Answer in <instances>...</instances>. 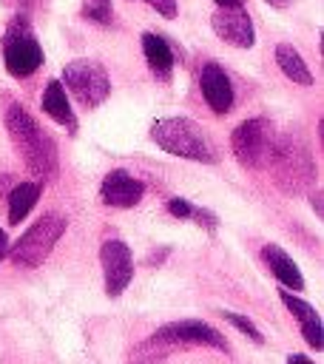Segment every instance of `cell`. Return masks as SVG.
I'll return each instance as SVG.
<instances>
[{
  "instance_id": "obj_10",
  "label": "cell",
  "mask_w": 324,
  "mask_h": 364,
  "mask_svg": "<svg viewBox=\"0 0 324 364\" xmlns=\"http://www.w3.org/2000/svg\"><path fill=\"white\" fill-rule=\"evenodd\" d=\"M145 196V182L136 179L134 173H128L125 168H114L102 176V185H99V199L102 205L108 208H134L139 205V199Z\"/></svg>"
},
{
  "instance_id": "obj_5",
  "label": "cell",
  "mask_w": 324,
  "mask_h": 364,
  "mask_svg": "<svg viewBox=\"0 0 324 364\" xmlns=\"http://www.w3.org/2000/svg\"><path fill=\"white\" fill-rule=\"evenodd\" d=\"M63 88H68L85 108H97L111 94V77L94 60H71L63 68Z\"/></svg>"
},
{
  "instance_id": "obj_3",
  "label": "cell",
  "mask_w": 324,
  "mask_h": 364,
  "mask_svg": "<svg viewBox=\"0 0 324 364\" xmlns=\"http://www.w3.org/2000/svg\"><path fill=\"white\" fill-rule=\"evenodd\" d=\"M63 233H65V216H60V213H43L14 242V247H9V256L14 259L17 267H40L51 256V250L63 239Z\"/></svg>"
},
{
  "instance_id": "obj_28",
  "label": "cell",
  "mask_w": 324,
  "mask_h": 364,
  "mask_svg": "<svg viewBox=\"0 0 324 364\" xmlns=\"http://www.w3.org/2000/svg\"><path fill=\"white\" fill-rule=\"evenodd\" d=\"M270 6H276V9H287V6H293L296 0H267Z\"/></svg>"
},
{
  "instance_id": "obj_11",
  "label": "cell",
  "mask_w": 324,
  "mask_h": 364,
  "mask_svg": "<svg viewBox=\"0 0 324 364\" xmlns=\"http://www.w3.org/2000/svg\"><path fill=\"white\" fill-rule=\"evenodd\" d=\"M210 28L233 48H250L256 43L253 20L244 9H216L210 17Z\"/></svg>"
},
{
  "instance_id": "obj_20",
  "label": "cell",
  "mask_w": 324,
  "mask_h": 364,
  "mask_svg": "<svg viewBox=\"0 0 324 364\" xmlns=\"http://www.w3.org/2000/svg\"><path fill=\"white\" fill-rule=\"evenodd\" d=\"M222 318H225L227 324H233L236 330H242V333H244L247 338H253L256 344H264V336H261V330H259V327H256V324H253V321H250L247 316H242V313H230V310H225V313H222Z\"/></svg>"
},
{
  "instance_id": "obj_6",
  "label": "cell",
  "mask_w": 324,
  "mask_h": 364,
  "mask_svg": "<svg viewBox=\"0 0 324 364\" xmlns=\"http://www.w3.org/2000/svg\"><path fill=\"white\" fill-rule=\"evenodd\" d=\"M267 162H270L279 185L287 191H296L298 185H304L313 176V162H310L307 151L293 139H273Z\"/></svg>"
},
{
  "instance_id": "obj_18",
  "label": "cell",
  "mask_w": 324,
  "mask_h": 364,
  "mask_svg": "<svg viewBox=\"0 0 324 364\" xmlns=\"http://www.w3.org/2000/svg\"><path fill=\"white\" fill-rule=\"evenodd\" d=\"M82 17L97 23V26H111L114 23V6H111V0H85Z\"/></svg>"
},
{
  "instance_id": "obj_2",
  "label": "cell",
  "mask_w": 324,
  "mask_h": 364,
  "mask_svg": "<svg viewBox=\"0 0 324 364\" xmlns=\"http://www.w3.org/2000/svg\"><path fill=\"white\" fill-rule=\"evenodd\" d=\"M151 139L162 151H168L173 156L205 162V165L219 162V151H216L210 134L199 122H193L188 117H165V119H156L151 125Z\"/></svg>"
},
{
  "instance_id": "obj_16",
  "label": "cell",
  "mask_w": 324,
  "mask_h": 364,
  "mask_svg": "<svg viewBox=\"0 0 324 364\" xmlns=\"http://www.w3.org/2000/svg\"><path fill=\"white\" fill-rule=\"evenodd\" d=\"M142 54H145L151 71H156L159 77H168L171 74V68H173V48H171V43L162 34L145 31L142 34Z\"/></svg>"
},
{
  "instance_id": "obj_25",
  "label": "cell",
  "mask_w": 324,
  "mask_h": 364,
  "mask_svg": "<svg viewBox=\"0 0 324 364\" xmlns=\"http://www.w3.org/2000/svg\"><path fill=\"white\" fill-rule=\"evenodd\" d=\"M284 364H315V361L310 355H304V353H293V355H287Z\"/></svg>"
},
{
  "instance_id": "obj_27",
  "label": "cell",
  "mask_w": 324,
  "mask_h": 364,
  "mask_svg": "<svg viewBox=\"0 0 324 364\" xmlns=\"http://www.w3.org/2000/svg\"><path fill=\"white\" fill-rule=\"evenodd\" d=\"M9 247H11V245H9V236H6V230L0 228V262L9 256Z\"/></svg>"
},
{
  "instance_id": "obj_12",
  "label": "cell",
  "mask_w": 324,
  "mask_h": 364,
  "mask_svg": "<svg viewBox=\"0 0 324 364\" xmlns=\"http://www.w3.org/2000/svg\"><path fill=\"white\" fill-rule=\"evenodd\" d=\"M199 88H202V97L207 102V108L213 114H227L233 108V82L227 77V71L219 65V63H205L202 71H199Z\"/></svg>"
},
{
  "instance_id": "obj_26",
  "label": "cell",
  "mask_w": 324,
  "mask_h": 364,
  "mask_svg": "<svg viewBox=\"0 0 324 364\" xmlns=\"http://www.w3.org/2000/svg\"><path fill=\"white\" fill-rule=\"evenodd\" d=\"M219 9H244V0H213Z\"/></svg>"
},
{
  "instance_id": "obj_15",
  "label": "cell",
  "mask_w": 324,
  "mask_h": 364,
  "mask_svg": "<svg viewBox=\"0 0 324 364\" xmlns=\"http://www.w3.org/2000/svg\"><path fill=\"white\" fill-rule=\"evenodd\" d=\"M40 193H43V182H37V179H26V182L14 185L11 193H9V213H6L9 216V225L23 222L31 213V208L37 205Z\"/></svg>"
},
{
  "instance_id": "obj_1",
  "label": "cell",
  "mask_w": 324,
  "mask_h": 364,
  "mask_svg": "<svg viewBox=\"0 0 324 364\" xmlns=\"http://www.w3.org/2000/svg\"><path fill=\"white\" fill-rule=\"evenodd\" d=\"M6 128L20 156L26 159V168L37 176V182L51 179L57 173V148H54V139L34 122V117L23 105L11 102L6 108Z\"/></svg>"
},
{
  "instance_id": "obj_23",
  "label": "cell",
  "mask_w": 324,
  "mask_h": 364,
  "mask_svg": "<svg viewBox=\"0 0 324 364\" xmlns=\"http://www.w3.org/2000/svg\"><path fill=\"white\" fill-rule=\"evenodd\" d=\"M190 219H196L207 233H213L216 228H219V219H216V213L213 210H207V208H193V213H190Z\"/></svg>"
},
{
  "instance_id": "obj_24",
  "label": "cell",
  "mask_w": 324,
  "mask_h": 364,
  "mask_svg": "<svg viewBox=\"0 0 324 364\" xmlns=\"http://www.w3.org/2000/svg\"><path fill=\"white\" fill-rule=\"evenodd\" d=\"M142 3H148L153 11H159V14L168 17V20L176 17V0H142Z\"/></svg>"
},
{
  "instance_id": "obj_13",
  "label": "cell",
  "mask_w": 324,
  "mask_h": 364,
  "mask_svg": "<svg viewBox=\"0 0 324 364\" xmlns=\"http://www.w3.org/2000/svg\"><path fill=\"white\" fill-rule=\"evenodd\" d=\"M261 256H264L270 273L281 282L284 290H304V276H301L298 264L287 256V250H281L279 245H264L261 247Z\"/></svg>"
},
{
  "instance_id": "obj_7",
  "label": "cell",
  "mask_w": 324,
  "mask_h": 364,
  "mask_svg": "<svg viewBox=\"0 0 324 364\" xmlns=\"http://www.w3.org/2000/svg\"><path fill=\"white\" fill-rule=\"evenodd\" d=\"M270 145H273V134H270V122L261 119V117H253V119H244L233 128L230 134V148H233V156L244 165V168H259L267 162V154H270Z\"/></svg>"
},
{
  "instance_id": "obj_9",
  "label": "cell",
  "mask_w": 324,
  "mask_h": 364,
  "mask_svg": "<svg viewBox=\"0 0 324 364\" xmlns=\"http://www.w3.org/2000/svg\"><path fill=\"white\" fill-rule=\"evenodd\" d=\"M159 341L165 344H196V347H213V350H227V341L219 330H213L205 321L196 318H185V321H173L165 324L153 333Z\"/></svg>"
},
{
  "instance_id": "obj_21",
  "label": "cell",
  "mask_w": 324,
  "mask_h": 364,
  "mask_svg": "<svg viewBox=\"0 0 324 364\" xmlns=\"http://www.w3.org/2000/svg\"><path fill=\"white\" fill-rule=\"evenodd\" d=\"M301 336H304V341H307L313 350H321V347H324L321 318H315V321H301Z\"/></svg>"
},
{
  "instance_id": "obj_4",
  "label": "cell",
  "mask_w": 324,
  "mask_h": 364,
  "mask_svg": "<svg viewBox=\"0 0 324 364\" xmlns=\"http://www.w3.org/2000/svg\"><path fill=\"white\" fill-rule=\"evenodd\" d=\"M3 63L11 77H28L43 65V46L31 34L26 17H14L3 37Z\"/></svg>"
},
{
  "instance_id": "obj_19",
  "label": "cell",
  "mask_w": 324,
  "mask_h": 364,
  "mask_svg": "<svg viewBox=\"0 0 324 364\" xmlns=\"http://www.w3.org/2000/svg\"><path fill=\"white\" fill-rule=\"evenodd\" d=\"M279 296H281V304L298 318V324H301V321H315V318H318V313H315V307H313L310 301H304V299H298V296H290L287 290H281Z\"/></svg>"
},
{
  "instance_id": "obj_17",
  "label": "cell",
  "mask_w": 324,
  "mask_h": 364,
  "mask_svg": "<svg viewBox=\"0 0 324 364\" xmlns=\"http://www.w3.org/2000/svg\"><path fill=\"white\" fill-rule=\"evenodd\" d=\"M276 63H279V68H281V74H284L287 80H293V82H298V85H313V71L307 68V63H304V57L296 51V46L279 43V46H276Z\"/></svg>"
},
{
  "instance_id": "obj_8",
  "label": "cell",
  "mask_w": 324,
  "mask_h": 364,
  "mask_svg": "<svg viewBox=\"0 0 324 364\" xmlns=\"http://www.w3.org/2000/svg\"><path fill=\"white\" fill-rule=\"evenodd\" d=\"M99 264H102V279H105V293L117 299L134 279V256L131 247L122 239H105L99 245Z\"/></svg>"
},
{
  "instance_id": "obj_29",
  "label": "cell",
  "mask_w": 324,
  "mask_h": 364,
  "mask_svg": "<svg viewBox=\"0 0 324 364\" xmlns=\"http://www.w3.org/2000/svg\"><path fill=\"white\" fill-rule=\"evenodd\" d=\"M313 202H315V205H313V208H315V213L321 216V193H318V191H315V196H313Z\"/></svg>"
},
{
  "instance_id": "obj_22",
  "label": "cell",
  "mask_w": 324,
  "mask_h": 364,
  "mask_svg": "<svg viewBox=\"0 0 324 364\" xmlns=\"http://www.w3.org/2000/svg\"><path fill=\"white\" fill-rule=\"evenodd\" d=\"M168 213L171 216H176V219H190V213H193V205L188 202V199H182V196H173V199H168Z\"/></svg>"
},
{
  "instance_id": "obj_14",
  "label": "cell",
  "mask_w": 324,
  "mask_h": 364,
  "mask_svg": "<svg viewBox=\"0 0 324 364\" xmlns=\"http://www.w3.org/2000/svg\"><path fill=\"white\" fill-rule=\"evenodd\" d=\"M40 105H43V114H48L54 122L65 125L68 131L77 128V117H74V108H71V102H68V91L63 88L60 80H48Z\"/></svg>"
}]
</instances>
